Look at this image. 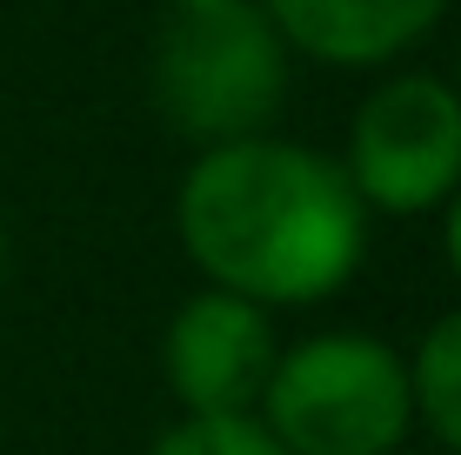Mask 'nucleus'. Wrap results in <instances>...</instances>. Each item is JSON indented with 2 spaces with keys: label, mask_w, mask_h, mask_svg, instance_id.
I'll return each mask as SVG.
<instances>
[{
  "label": "nucleus",
  "mask_w": 461,
  "mask_h": 455,
  "mask_svg": "<svg viewBox=\"0 0 461 455\" xmlns=\"http://www.w3.org/2000/svg\"><path fill=\"white\" fill-rule=\"evenodd\" d=\"M174 228L208 288L267 315L341 295L368 255V208L341 161L275 134L201 148L174 201Z\"/></svg>",
  "instance_id": "nucleus-1"
},
{
  "label": "nucleus",
  "mask_w": 461,
  "mask_h": 455,
  "mask_svg": "<svg viewBox=\"0 0 461 455\" xmlns=\"http://www.w3.org/2000/svg\"><path fill=\"white\" fill-rule=\"evenodd\" d=\"M254 415L288 455H394L415 429L408 355L355 328L308 335L275 355Z\"/></svg>",
  "instance_id": "nucleus-2"
},
{
  "label": "nucleus",
  "mask_w": 461,
  "mask_h": 455,
  "mask_svg": "<svg viewBox=\"0 0 461 455\" xmlns=\"http://www.w3.org/2000/svg\"><path fill=\"white\" fill-rule=\"evenodd\" d=\"M281 94H288V41L254 0L174 14L154 41V107L201 148L267 134Z\"/></svg>",
  "instance_id": "nucleus-3"
},
{
  "label": "nucleus",
  "mask_w": 461,
  "mask_h": 455,
  "mask_svg": "<svg viewBox=\"0 0 461 455\" xmlns=\"http://www.w3.org/2000/svg\"><path fill=\"white\" fill-rule=\"evenodd\" d=\"M348 187L361 208L428 214L461 187V101L435 74H394L361 101L348 128Z\"/></svg>",
  "instance_id": "nucleus-4"
},
{
  "label": "nucleus",
  "mask_w": 461,
  "mask_h": 455,
  "mask_svg": "<svg viewBox=\"0 0 461 455\" xmlns=\"http://www.w3.org/2000/svg\"><path fill=\"white\" fill-rule=\"evenodd\" d=\"M275 322L241 295L201 288L181 302L161 341V375L181 402V415H254L261 388L275 375Z\"/></svg>",
  "instance_id": "nucleus-5"
},
{
  "label": "nucleus",
  "mask_w": 461,
  "mask_h": 455,
  "mask_svg": "<svg viewBox=\"0 0 461 455\" xmlns=\"http://www.w3.org/2000/svg\"><path fill=\"white\" fill-rule=\"evenodd\" d=\"M448 14V0H267L275 34L335 68H375V60L415 47Z\"/></svg>",
  "instance_id": "nucleus-6"
},
{
  "label": "nucleus",
  "mask_w": 461,
  "mask_h": 455,
  "mask_svg": "<svg viewBox=\"0 0 461 455\" xmlns=\"http://www.w3.org/2000/svg\"><path fill=\"white\" fill-rule=\"evenodd\" d=\"M408 388H415V422H428L435 442L461 455V308L435 315V328L415 341Z\"/></svg>",
  "instance_id": "nucleus-7"
},
{
  "label": "nucleus",
  "mask_w": 461,
  "mask_h": 455,
  "mask_svg": "<svg viewBox=\"0 0 461 455\" xmlns=\"http://www.w3.org/2000/svg\"><path fill=\"white\" fill-rule=\"evenodd\" d=\"M148 455H288L261 415H181Z\"/></svg>",
  "instance_id": "nucleus-8"
},
{
  "label": "nucleus",
  "mask_w": 461,
  "mask_h": 455,
  "mask_svg": "<svg viewBox=\"0 0 461 455\" xmlns=\"http://www.w3.org/2000/svg\"><path fill=\"white\" fill-rule=\"evenodd\" d=\"M441 241H448V261H455V275H461V187L448 195V228H441Z\"/></svg>",
  "instance_id": "nucleus-9"
},
{
  "label": "nucleus",
  "mask_w": 461,
  "mask_h": 455,
  "mask_svg": "<svg viewBox=\"0 0 461 455\" xmlns=\"http://www.w3.org/2000/svg\"><path fill=\"white\" fill-rule=\"evenodd\" d=\"M194 7H234V0H174V14H194Z\"/></svg>",
  "instance_id": "nucleus-10"
},
{
  "label": "nucleus",
  "mask_w": 461,
  "mask_h": 455,
  "mask_svg": "<svg viewBox=\"0 0 461 455\" xmlns=\"http://www.w3.org/2000/svg\"><path fill=\"white\" fill-rule=\"evenodd\" d=\"M0 281H7V234H0Z\"/></svg>",
  "instance_id": "nucleus-11"
},
{
  "label": "nucleus",
  "mask_w": 461,
  "mask_h": 455,
  "mask_svg": "<svg viewBox=\"0 0 461 455\" xmlns=\"http://www.w3.org/2000/svg\"><path fill=\"white\" fill-rule=\"evenodd\" d=\"M455 101H461V74H455Z\"/></svg>",
  "instance_id": "nucleus-12"
}]
</instances>
